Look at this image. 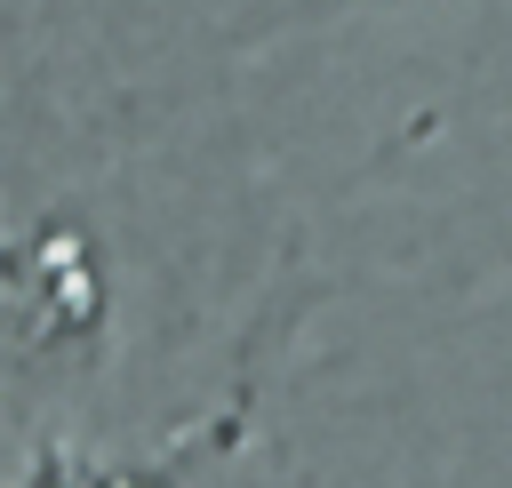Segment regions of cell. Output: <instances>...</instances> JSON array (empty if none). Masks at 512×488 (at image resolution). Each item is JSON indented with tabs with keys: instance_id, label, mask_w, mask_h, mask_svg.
I'll return each mask as SVG.
<instances>
[{
	"instance_id": "6da1fadb",
	"label": "cell",
	"mask_w": 512,
	"mask_h": 488,
	"mask_svg": "<svg viewBox=\"0 0 512 488\" xmlns=\"http://www.w3.org/2000/svg\"><path fill=\"white\" fill-rule=\"evenodd\" d=\"M8 416L16 440L64 432V400L104 368L112 352V256L80 208H24L8 232Z\"/></svg>"
}]
</instances>
